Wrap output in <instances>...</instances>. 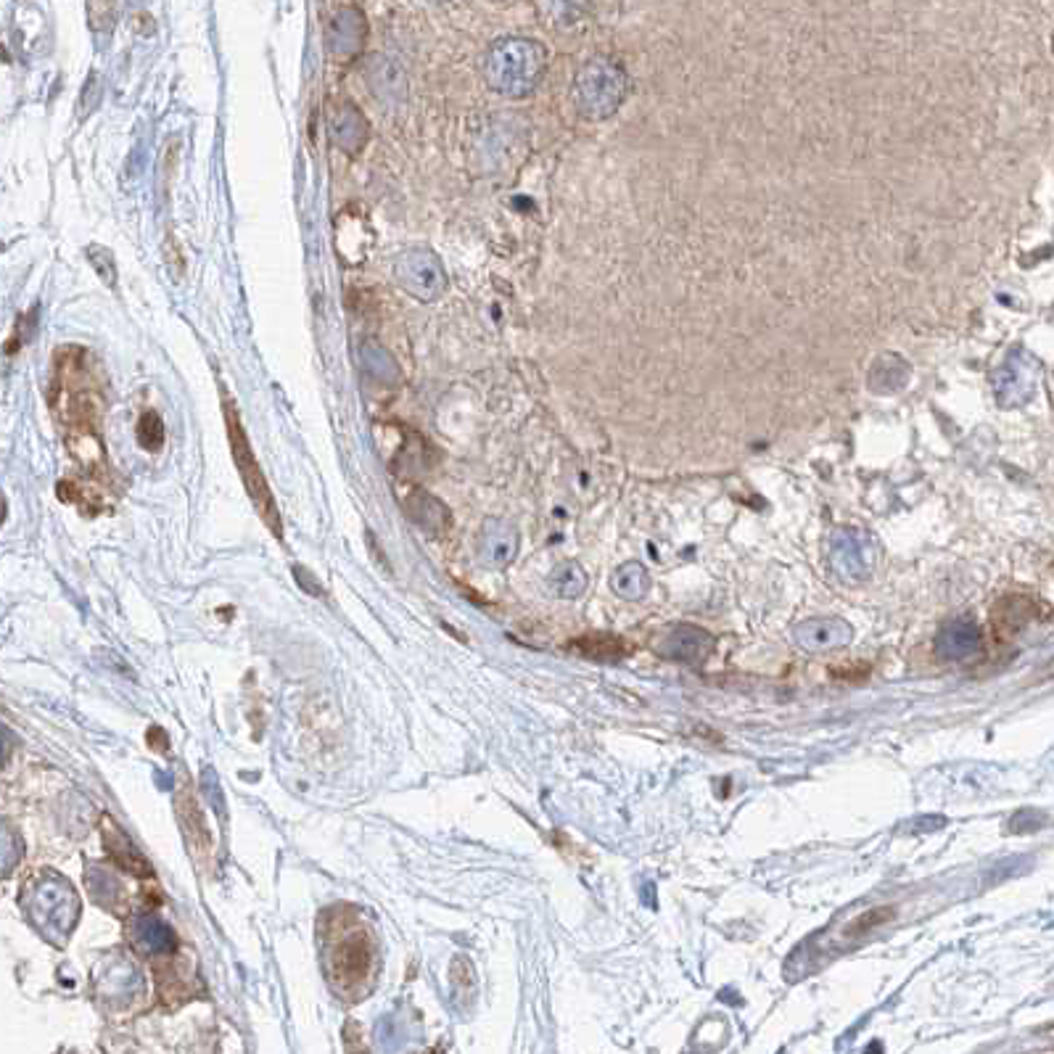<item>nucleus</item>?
Masks as SVG:
<instances>
[{
	"instance_id": "nucleus-1",
	"label": "nucleus",
	"mask_w": 1054,
	"mask_h": 1054,
	"mask_svg": "<svg viewBox=\"0 0 1054 1054\" xmlns=\"http://www.w3.org/2000/svg\"><path fill=\"white\" fill-rule=\"evenodd\" d=\"M547 69V48L531 38H503L484 59V80L499 95L526 99L537 90Z\"/></svg>"
},
{
	"instance_id": "nucleus-2",
	"label": "nucleus",
	"mask_w": 1054,
	"mask_h": 1054,
	"mask_svg": "<svg viewBox=\"0 0 1054 1054\" xmlns=\"http://www.w3.org/2000/svg\"><path fill=\"white\" fill-rule=\"evenodd\" d=\"M629 93L627 69L610 55H595L581 64L574 78L571 99L579 116L589 122L610 120Z\"/></svg>"
},
{
	"instance_id": "nucleus-3",
	"label": "nucleus",
	"mask_w": 1054,
	"mask_h": 1054,
	"mask_svg": "<svg viewBox=\"0 0 1054 1054\" xmlns=\"http://www.w3.org/2000/svg\"><path fill=\"white\" fill-rule=\"evenodd\" d=\"M30 922L40 935L53 943H64L80 920V899L74 888L61 875L45 872L30 885L24 899Z\"/></svg>"
},
{
	"instance_id": "nucleus-4",
	"label": "nucleus",
	"mask_w": 1054,
	"mask_h": 1054,
	"mask_svg": "<svg viewBox=\"0 0 1054 1054\" xmlns=\"http://www.w3.org/2000/svg\"><path fill=\"white\" fill-rule=\"evenodd\" d=\"M222 411H225L227 442H231L233 460H235V468H239V474H241V482H244V487L249 491V497H252L254 508L260 510L262 521H265L270 529H273L275 537H281V516H277L273 491H270V487H267V478H265V474H262L260 463H256L252 444H249L244 423H241V415H239V411H235L233 399L227 397V392H222Z\"/></svg>"
},
{
	"instance_id": "nucleus-5",
	"label": "nucleus",
	"mask_w": 1054,
	"mask_h": 1054,
	"mask_svg": "<svg viewBox=\"0 0 1054 1054\" xmlns=\"http://www.w3.org/2000/svg\"><path fill=\"white\" fill-rule=\"evenodd\" d=\"M392 273L397 286L418 302H436L447 291V273L439 254L426 246H411L399 252L392 262Z\"/></svg>"
},
{
	"instance_id": "nucleus-6",
	"label": "nucleus",
	"mask_w": 1054,
	"mask_h": 1054,
	"mask_svg": "<svg viewBox=\"0 0 1054 1054\" xmlns=\"http://www.w3.org/2000/svg\"><path fill=\"white\" fill-rule=\"evenodd\" d=\"M1038 381H1042V363L1017 346L1012 349L1004 363L994 371V394L1002 407H1023L1025 402L1036 397Z\"/></svg>"
},
{
	"instance_id": "nucleus-7",
	"label": "nucleus",
	"mask_w": 1054,
	"mask_h": 1054,
	"mask_svg": "<svg viewBox=\"0 0 1054 1054\" xmlns=\"http://www.w3.org/2000/svg\"><path fill=\"white\" fill-rule=\"evenodd\" d=\"M713 637L703 629L692 627V624H679V627L666 632L661 640H658V653L663 658H675V661H685V663H700L709 658L713 650Z\"/></svg>"
},
{
	"instance_id": "nucleus-8",
	"label": "nucleus",
	"mask_w": 1054,
	"mask_h": 1054,
	"mask_svg": "<svg viewBox=\"0 0 1054 1054\" xmlns=\"http://www.w3.org/2000/svg\"><path fill=\"white\" fill-rule=\"evenodd\" d=\"M518 555V531L508 521L489 518L478 534V558L489 568H505Z\"/></svg>"
},
{
	"instance_id": "nucleus-9",
	"label": "nucleus",
	"mask_w": 1054,
	"mask_h": 1054,
	"mask_svg": "<svg viewBox=\"0 0 1054 1054\" xmlns=\"http://www.w3.org/2000/svg\"><path fill=\"white\" fill-rule=\"evenodd\" d=\"M331 133L333 143H336L344 154L357 156L367 145V141H371V122H367V116L359 111L357 103L346 101L333 111Z\"/></svg>"
},
{
	"instance_id": "nucleus-10",
	"label": "nucleus",
	"mask_w": 1054,
	"mask_h": 1054,
	"mask_svg": "<svg viewBox=\"0 0 1054 1054\" xmlns=\"http://www.w3.org/2000/svg\"><path fill=\"white\" fill-rule=\"evenodd\" d=\"M407 516L415 526H420L426 534H444L453 524V516H449V508L442 503L439 497H434L432 491L415 487L411 491V497L405 499Z\"/></svg>"
},
{
	"instance_id": "nucleus-11",
	"label": "nucleus",
	"mask_w": 1054,
	"mask_h": 1054,
	"mask_svg": "<svg viewBox=\"0 0 1054 1054\" xmlns=\"http://www.w3.org/2000/svg\"><path fill=\"white\" fill-rule=\"evenodd\" d=\"M795 640L809 650H832L851 642V627L843 619H811L795 629Z\"/></svg>"
},
{
	"instance_id": "nucleus-12",
	"label": "nucleus",
	"mask_w": 1054,
	"mask_h": 1054,
	"mask_svg": "<svg viewBox=\"0 0 1054 1054\" xmlns=\"http://www.w3.org/2000/svg\"><path fill=\"white\" fill-rule=\"evenodd\" d=\"M371 941L367 935L355 933L349 939H344L333 952V973L344 981H357L363 977L367 970H371Z\"/></svg>"
},
{
	"instance_id": "nucleus-13",
	"label": "nucleus",
	"mask_w": 1054,
	"mask_h": 1054,
	"mask_svg": "<svg viewBox=\"0 0 1054 1054\" xmlns=\"http://www.w3.org/2000/svg\"><path fill=\"white\" fill-rule=\"evenodd\" d=\"M1036 619V602L1025 595H1007L991 608V621H994L996 632L1002 637H1012L1023 632L1028 624Z\"/></svg>"
},
{
	"instance_id": "nucleus-14",
	"label": "nucleus",
	"mask_w": 1054,
	"mask_h": 1054,
	"mask_svg": "<svg viewBox=\"0 0 1054 1054\" xmlns=\"http://www.w3.org/2000/svg\"><path fill=\"white\" fill-rule=\"evenodd\" d=\"M981 642L983 640H981V632H977L975 621L956 619V621L946 624V627L941 629L935 648H939V653L943 658H954V661H962V658L975 656L977 650H981Z\"/></svg>"
},
{
	"instance_id": "nucleus-15",
	"label": "nucleus",
	"mask_w": 1054,
	"mask_h": 1054,
	"mask_svg": "<svg viewBox=\"0 0 1054 1054\" xmlns=\"http://www.w3.org/2000/svg\"><path fill=\"white\" fill-rule=\"evenodd\" d=\"M365 43V22L357 11H342L333 19L328 32V45L338 59H349Z\"/></svg>"
},
{
	"instance_id": "nucleus-16",
	"label": "nucleus",
	"mask_w": 1054,
	"mask_h": 1054,
	"mask_svg": "<svg viewBox=\"0 0 1054 1054\" xmlns=\"http://www.w3.org/2000/svg\"><path fill=\"white\" fill-rule=\"evenodd\" d=\"M568 650L581 658H595V661H619L632 653V642L624 640L619 635L608 632H589L579 640L568 642Z\"/></svg>"
},
{
	"instance_id": "nucleus-17",
	"label": "nucleus",
	"mask_w": 1054,
	"mask_h": 1054,
	"mask_svg": "<svg viewBox=\"0 0 1054 1054\" xmlns=\"http://www.w3.org/2000/svg\"><path fill=\"white\" fill-rule=\"evenodd\" d=\"M135 943L145 954H170L178 949V935L166 922H162L154 914H143L135 920Z\"/></svg>"
},
{
	"instance_id": "nucleus-18",
	"label": "nucleus",
	"mask_w": 1054,
	"mask_h": 1054,
	"mask_svg": "<svg viewBox=\"0 0 1054 1054\" xmlns=\"http://www.w3.org/2000/svg\"><path fill=\"white\" fill-rule=\"evenodd\" d=\"M610 587H614V592L624 600H640L650 589L648 568L642 564H635V560L632 564H624L616 568L614 577H610Z\"/></svg>"
},
{
	"instance_id": "nucleus-19",
	"label": "nucleus",
	"mask_w": 1054,
	"mask_h": 1054,
	"mask_svg": "<svg viewBox=\"0 0 1054 1054\" xmlns=\"http://www.w3.org/2000/svg\"><path fill=\"white\" fill-rule=\"evenodd\" d=\"M550 585H553L558 598H579V595L587 589V574L579 564H574V560H566V564H560L553 571Z\"/></svg>"
},
{
	"instance_id": "nucleus-20",
	"label": "nucleus",
	"mask_w": 1054,
	"mask_h": 1054,
	"mask_svg": "<svg viewBox=\"0 0 1054 1054\" xmlns=\"http://www.w3.org/2000/svg\"><path fill=\"white\" fill-rule=\"evenodd\" d=\"M138 444L149 453H156L164 444V423L156 413H143L138 420Z\"/></svg>"
},
{
	"instance_id": "nucleus-21",
	"label": "nucleus",
	"mask_w": 1054,
	"mask_h": 1054,
	"mask_svg": "<svg viewBox=\"0 0 1054 1054\" xmlns=\"http://www.w3.org/2000/svg\"><path fill=\"white\" fill-rule=\"evenodd\" d=\"M22 859V843L9 824L0 822V875H9Z\"/></svg>"
},
{
	"instance_id": "nucleus-22",
	"label": "nucleus",
	"mask_w": 1054,
	"mask_h": 1054,
	"mask_svg": "<svg viewBox=\"0 0 1054 1054\" xmlns=\"http://www.w3.org/2000/svg\"><path fill=\"white\" fill-rule=\"evenodd\" d=\"M453 989H455V994L474 996L476 975L466 956H457V960L453 962Z\"/></svg>"
},
{
	"instance_id": "nucleus-23",
	"label": "nucleus",
	"mask_w": 1054,
	"mask_h": 1054,
	"mask_svg": "<svg viewBox=\"0 0 1054 1054\" xmlns=\"http://www.w3.org/2000/svg\"><path fill=\"white\" fill-rule=\"evenodd\" d=\"M88 256H90V262L95 265V273H99L103 281H107L109 288H114L116 286V267H114V256H111V252H107L103 246L93 244L88 249Z\"/></svg>"
},
{
	"instance_id": "nucleus-24",
	"label": "nucleus",
	"mask_w": 1054,
	"mask_h": 1054,
	"mask_svg": "<svg viewBox=\"0 0 1054 1054\" xmlns=\"http://www.w3.org/2000/svg\"><path fill=\"white\" fill-rule=\"evenodd\" d=\"M294 577H296V581H300V585H302V589H307L310 595H315V598H321V595H323L321 581L312 577V574H307V568L294 566Z\"/></svg>"
},
{
	"instance_id": "nucleus-25",
	"label": "nucleus",
	"mask_w": 1054,
	"mask_h": 1054,
	"mask_svg": "<svg viewBox=\"0 0 1054 1054\" xmlns=\"http://www.w3.org/2000/svg\"><path fill=\"white\" fill-rule=\"evenodd\" d=\"M585 3H587V0H553L555 11L566 13V17H571V13H579L581 9H585Z\"/></svg>"
},
{
	"instance_id": "nucleus-26",
	"label": "nucleus",
	"mask_w": 1054,
	"mask_h": 1054,
	"mask_svg": "<svg viewBox=\"0 0 1054 1054\" xmlns=\"http://www.w3.org/2000/svg\"><path fill=\"white\" fill-rule=\"evenodd\" d=\"M9 753H11L9 734H6V732H0V767L6 764V759H9Z\"/></svg>"
},
{
	"instance_id": "nucleus-27",
	"label": "nucleus",
	"mask_w": 1054,
	"mask_h": 1054,
	"mask_svg": "<svg viewBox=\"0 0 1054 1054\" xmlns=\"http://www.w3.org/2000/svg\"><path fill=\"white\" fill-rule=\"evenodd\" d=\"M495 3H510V0H495Z\"/></svg>"
}]
</instances>
